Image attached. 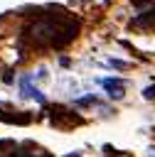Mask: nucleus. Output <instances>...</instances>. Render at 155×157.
<instances>
[{
    "label": "nucleus",
    "instance_id": "nucleus-4",
    "mask_svg": "<svg viewBox=\"0 0 155 157\" xmlns=\"http://www.w3.org/2000/svg\"><path fill=\"white\" fill-rule=\"evenodd\" d=\"M98 83L108 91V96H111V98H123V91H125L123 78H98Z\"/></svg>",
    "mask_w": 155,
    "mask_h": 157
},
{
    "label": "nucleus",
    "instance_id": "nucleus-7",
    "mask_svg": "<svg viewBox=\"0 0 155 157\" xmlns=\"http://www.w3.org/2000/svg\"><path fill=\"white\" fill-rule=\"evenodd\" d=\"M133 2H135V5H138V7H140V5H148V2H150V0H133Z\"/></svg>",
    "mask_w": 155,
    "mask_h": 157
},
{
    "label": "nucleus",
    "instance_id": "nucleus-6",
    "mask_svg": "<svg viewBox=\"0 0 155 157\" xmlns=\"http://www.w3.org/2000/svg\"><path fill=\"white\" fill-rule=\"evenodd\" d=\"M143 96H145V98H155V86L145 88V91H143Z\"/></svg>",
    "mask_w": 155,
    "mask_h": 157
},
{
    "label": "nucleus",
    "instance_id": "nucleus-3",
    "mask_svg": "<svg viewBox=\"0 0 155 157\" xmlns=\"http://www.w3.org/2000/svg\"><path fill=\"white\" fill-rule=\"evenodd\" d=\"M20 88H22V96H27V98H34L37 103H47V98H44V93L39 91V88H34L32 86V76H22L20 78Z\"/></svg>",
    "mask_w": 155,
    "mask_h": 157
},
{
    "label": "nucleus",
    "instance_id": "nucleus-2",
    "mask_svg": "<svg viewBox=\"0 0 155 157\" xmlns=\"http://www.w3.org/2000/svg\"><path fill=\"white\" fill-rule=\"evenodd\" d=\"M0 120L12 123V125H25V123H30V115L22 110H12L10 105H0Z\"/></svg>",
    "mask_w": 155,
    "mask_h": 157
},
{
    "label": "nucleus",
    "instance_id": "nucleus-1",
    "mask_svg": "<svg viewBox=\"0 0 155 157\" xmlns=\"http://www.w3.org/2000/svg\"><path fill=\"white\" fill-rule=\"evenodd\" d=\"M76 32H79V22L69 20L66 15L64 17H44V20H37L27 29V34H30L32 42L44 44V47H57V49L64 47V44H69L76 37Z\"/></svg>",
    "mask_w": 155,
    "mask_h": 157
},
{
    "label": "nucleus",
    "instance_id": "nucleus-5",
    "mask_svg": "<svg viewBox=\"0 0 155 157\" xmlns=\"http://www.w3.org/2000/svg\"><path fill=\"white\" fill-rule=\"evenodd\" d=\"M135 25L143 27V29H155V10H150V12L140 15V17H135Z\"/></svg>",
    "mask_w": 155,
    "mask_h": 157
},
{
    "label": "nucleus",
    "instance_id": "nucleus-8",
    "mask_svg": "<svg viewBox=\"0 0 155 157\" xmlns=\"http://www.w3.org/2000/svg\"><path fill=\"white\" fill-rule=\"evenodd\" d=\"M69 157H79V155H69Z\"/></svg>",
    "mask_w": 155,
    "mask_h": 157
}]
</instances>
